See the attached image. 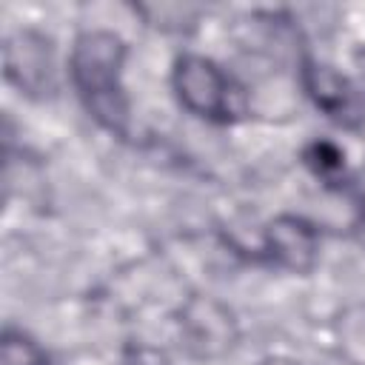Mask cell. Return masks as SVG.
<instances>
[{"mask_svg":"<svg viewBox=\"0 0 365 365\" xmlns=\"http://www.w3.org/2000/svg\"><path fill=\"white\" fill-rule=\"evenodd\" d=\"M354 68H356V80H359V91L365 97V46H359L354 51Z\"/></svg>","mask_w":365,"mask_h":365,"instance_id":"obj_12","label":"cell"},{"mask_svg":"<svg viewBox=\"0 0 365 365\" xmlns=\"http://www.w3.org/2000/svg\"><path fill=\"white\" fill-rule=\"evenodd\" d=\"M128 46L111 29H83L68 51V80L86 114L108 134L128 137L131 103L125 94Z\"/></svg>","mask_w":365,"mask_h":365,"instance_id":"obj_1","label":"cell"},{"mask_svg":"<svg viewBox=\"0 0 365 365\" xmlns=\"http://www.w3.org/2000/svg\"><path fill=\"white\" fill-rule=\"evenodd\" d=\"M177 334L188 356L214 362L228 356L240 342V322L228 302L214 294H188L177 308Z\"/></svg>","mask_w":365,"mask_h":365,"instance_id":"obj_3","label":"cell"},{"mask_svg":"<svg viewBox=\"0 0 365 365\" xmlns=\"http://www.w3.org/2000/svg\"><path fill=\"white\" fill-rule=\"evenodd\" d=\"M257 365H299V362L291 356H282V354H271V356H262Z\"/></svg>","mask_w":365,"mask_h":365,"instance_id":"obj_13","label":"cell"},{"mask_svg":"<svg viewBox=\"0 0 365 365\" xmlns=\"http://www.w3.org/2000/svg\"><path fill=\"white\" fill-rule=\"evenodd\" d=\"M322 237L319 228L299 214H277L262 228L259 257L288 274H311L319 262Z\"/></svg>","mask_w":365,"mask_h":365,"instance_id":"obj_6","label":"cell"},{"mask_svg":"<svg viewBox=\"0 0 365 365\" xmlns=\"http://www.w3.org/2000/svg\"><path fill=\"white\" fill-rule=\"evenodd\" d=\"M348 188H351V197H354L356 208H359V211H362V217H365V163H362V168L351 177Z\"/></svg>","mask_w":365,"mask_h":365,"instance_id":"obj_11","label":"cell"},{"mask_svg":"<svg viewBox=\"0 0 365 365\" xmlns=\"http://www.w3.org/2000/svg\"><path fill=\"white\" fill-rule=\"evenodd\" d=\"M134 365H168V359H165V354L160 351V348H151V345H140L137 351H134V359H131Z\"/></svg>","mask_w":365,"mask_h":365,"instance_id":"obj_10","label":"cell"},{"mask_svg":"<svg viewBox=\"0 0 365 365\" xmlns=\"http://www.w3.org/2000/svg\"><path fill=\"white\" fill-rule=\"evenodd\" d=\"M0 351H3V365H48L46 348L17 325L3 328Z\"/></svg>","mask_w":365,"mask_h":365,"instance_id":"obj_9","label":"cell"},{"mask_svg":"<svg viewBox=\"0 0 365 365\" xmlns=\"http://www.w3.org/2000/svg\"><path fill=\"white\" fill-rule=\"evenodd\" d=\"M3 74L26 97H51L57 91L54 43L34 29L11 31L3 43Z\"/></svg>","mask_w":365,"mask_h":365,"instance_id":"obj_4","label":"cell"},{"mask_svg":"<svg viewBox=\"0 0 365 365\" xmlns=\"http://www.w3.org/2000/svg\"><path fill=\"white\" fill-rule=\"evenodd\" d=\"M302 160H305L308 171L317 180H322L325 185H345V182H351V177L345 171V151H339V145H334L331 140L308 143Z\"/></svg>","mask_w":365,"mask_h":365,"instance_id":"obj_8","label":"cell"},{"mask_svg":"<svg viewBox=\"0 0 365 365\" xmlns=\"http://www.w3.org/2000/svg\"><path fill=\"white\" fill-rule=\"evenodd\" d=\"M331 339L345 365H365V302H351L334 317Z\"/></svg>","mask_w":365,"mask_h":365,"instance_id":"obj_7","label":"cell"},{"mask_svg":"<svg viewBox=\"0 0 365 365\" xmlns=\"http://www.w3.org/2000/svg\"><path fill=\"white\" fill-rule=\"evenodd\" d=\"M171 91L177 103L202 123L228 125L248 111L245 88L217 60L197 51H185L174 60Z\"/></svg>","mask_w":365,"mask_h":365,"instance_id":"obj_2","label":"cell"},{"mask_svg":"<svg viewBox=\"0 0 365 365\" xmlns=\"http://www.w3.org/2000/svg\"><path fill=\"white\" fill-rule=\"evenodd\" d=\"M299 86L305 97L336 125L342 128H359L365 123V97L359 86L345 77L336 66L317 60L311 54L299 57Z\"/></svg>","mask_w":365,"mask_h":365,"instance_id":"obj_5","label":"cell"}]
</instances>
